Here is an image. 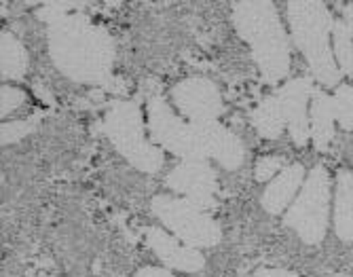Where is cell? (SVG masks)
<instances>
[{"mask_svg": "<svg viewBox=\"0 0 353 277\" xmlns=\"http://www.w3.org/2000/svg\"><path fill=\"white\" fill-rule=\"evenodd\" d=\"M148 114L152 138L165 144L176 155L184 157V161H203L214 157L227 170L241 165V142L218 123H182L159 98L150 100Z\"/></svg>", "mask_w": 353, "mask_h": 277, "instance_id": "cell-1", "label": "cell"}, {"mask_svg": "<svg viewBox=\"0 0 353 277\" xmlns=\"http://www.w3.org/2000/svg\"><path fill=\"white\" fill-rule=\"evenodd\" d=\"M290 23L296 45L305 53L313 74L326 87H332L341 79V70L330 51V32L334 21L324 5L319 3H294L290 5Z\"/></svg>", "mask_w": 353, "mask_h": 277, "instance_id": "cell-2", "label": "cell"}, {"mask_svg": "<svg viewBox=\"0 0 353 277\" xmlns=\"http://www.w3.org/2000/svg\"><path fill=\"white\" fill-rule=\"evenodd\" d=\"M93 28H72L51 41L53 61L74 81L98 83L108 74L112 49L106 39H93Z\"/></svg>", "mask_w": 353, "mask_h": 277, "instance_id": "cell-3", "label": "cell"}, {"mask_svg": "<svg viewBox=\"0 0 353 277\" xmlns=\"http://www.w3.org/2000/svg\"><path fill=\"white\" fill-rule=\"evenodd\" d=\"M328 201L330 178L326 167L317 165L311 170L305 189L285 214V225L292 227L305 243H322L328 227Z\"/></svg>", "mask_w": 353, "mask_h": 277, "instance_id": "cell-4", "label": "cell"}, {"mask_svg": "<svg viewBox=\"0 0 353 277\" xmlns=\"http://www.w3.org/2000/svg\"><path fill=\"white\" fill-rule=\"evenodd\" d=\"M152 209L161 223L188 248L197 245H216L220 241L218 225L203 214V207L192 203L190 199H178L161 195L152 201Z\"/></svg>", "mask_w": 353, "mask_h": 277, "instance_id": "cell-5", "label": "cell"}, {"mask_svg": "<svg viewBox=\"0 0 353 277\" xmlns=\"http://www.w3.org/2000/svg\"><path fill=\"white\" fill-rule=\"evenodd\" d=\"M104 130L112 144L119 148L134 165L144 172H157L163 163L161 150L150 146L142 136V119L140 110L134 104H119L114 106L104 123Z\"/></svg>", "mask_w": 353, "mask_h": 277, "instance_id": "cell-6", "label": "cell"}, {"mask_svg": "<svg viewBox=\"0 0 353 277\" xmlns=\"http://www.w3.org/2000/svg\"><path fill=\"white\" fill-rule=\"evenodd\" d=\"M256 15H259V37L261 41L252 43L256 49V59L269 81H279L288 74L290 68V55H288V41L281 32V25L277 15L273 13L271 5H256Z\"/></svg>", "mask_w": 353, "mask_h": 277, "instance_id": "cell-7", "label": "cell"}, {"mask_svg": "<svg viewBox=\"0 0 353 277\" xmlns=\"http://www.w3.org/2000/svg\"><path fill=\"white\" fill-rule=\"evenodd\" d=\"M174 102L190 123H216L222 112L220 94L208 79H186L174 87Z\"/></svg>", "mask_w": 353, "mask_h": 277, "instance_id": "cell-8", "label": "cell"}, {"mask_svg": "<svg viewBox=\"0 0 353 277\" xmlns=\"http://www.w3.org/2000/svg\"><path fill=\"white\" fill-rule=\"evenodd\" d=\"M168 184L186 195L192 203L199 207H210L214 203V193H216V176L212 167L205 161H184L180 163L168 178Z\"/></svg>", "mask_w": 353, "mask_h": 277, "instance_id": "cell-9", "label": "cell"}, {"mask_svg": "<svg viewBox=\"0 0 353 277\" xmlns=\"http://www.w3.org/2000/svg\"><path fill=\"white\" fill-rule=\"evenodd\" d=\"M146 237H148L150 248L157 252V256L161 258L168 267L178 269V271H186V273H195L203 267V256L195 248L182 245L178 239H174L165 231L148 229Z\"/></svg>", "mask_w": 353, "mask_h": 277, "instance_id": "cell-10", "label": "cell"}, {"mask_svg": "<svg viewBox=\"0 0 353 277\" xmlns=\"http://www.w3.org/2000/svg\"><path fill=\"white\" fill-rule=\"evenodd\" d=\"M303 178H305V167L301 163H292V165L283 167L263 195L265 209L271 214L283 212L288 207V203L292 201V197L296 195Z\"/></svg>", "mask_w": 353, "mask_h": 277, "instance_id": "cell-11", "label": "cell"}, {"mask_svg": "<svg viewBox=\"0 0 353 277\" xmlns=\"http://www.w3.org/2000/svg\"><path fill=\"white\" fill-rule=\"evenodd\" d=\"M334 227L343 241H353V174L341 172L336 182Z\"/></svg>", "mask_w": 353, "mask_h": 277, "instance_id": "cell-12", "label": "cell"}, {"mask_svg": "<svg viewBox=\"0 0 353 277\" xmlns=\"http://www.w3.org/2000/svg\"><path fill=\"white\" fill-rule=\"evenodd\" d=\"M311 136H313V142L319 150H324L328 146V142L332 140L334 136V119H336V112H334V102L332 98L328 96H315L313 102H311Z\"/></svg>", "mask_w": 353, "mask_h": 277, "instance_id": "cell-13", "label": "cell"}, {"mask_svg": "<svg viewBox=\"0 0 353 277\" xmlns=\"http://www.w3.org/2000/svg\"><path fill=\"white\" fill-rule=\"evenodd\" d=\"M332 41H334V57L339 70L347 76H353V34L347 23L334 21Z\"/></svg>", "mask_w": 353, "mask_h": 277, "instance_id": "cell-14", "label": "cell"}, {"mask_svg": "<svg viewBox=\"0 0 353 277\" xmlns=\"http://www.w3.org/2000/svg\"><path fill=\"white\" fill-rule=\"evenodd\" d=\"M28 70V57L19 41L11 34H3V76L21 79Z\"/></svg>", "mask_w": 353, "mask_h": 277, "instance_id": "cell-15", "label": "cell"}, {"mask_svg": "<svg viewBox=\"0 0 353 277\" xmlns=\"http://www.w3.org/2000/svg\"><path fill=\"white\" fill-rule=\"evenodd\" d=\"M332 102H334L336 119L343 123V127L353 130V87H341Z\"/></svg>", "mask_w": 353, "mask_h": 277, "instance_id": "cell-16", "label": "cell"}, {"mask_svg": "<svg viewBox=\"0 0 353 277\" xmlns=\"http://www.w3.org/2000/svg\"><path fill=\"white\" fill-rule=\"evenodd\" d=\"M279 172H281V159L279 157H263V159H259V163H256V180L259 182H265Z\"/></svg>", "mask_w": 353, "mask_h": 277, "instance_id": "cell-17", "label": "cell"}, {"mask_svg": "<svg viewBox=\"0 0 353 277\" xmlns=\"http://www.w3.org/2000/svg\"><path fill=\"white\" fill-rule=\"evenodd\" d=\"M26 96L21 89H15V87H9L5 85L3 87V116L5 114H11L15 108H19L23 104Z\"/></svg>", "mask_w": 353, "mask_h": 277, "instance_id": "cell-18", "label": "cell"}, {"mask_svg": "<svg viewBox=\"0 0 353 277\" xmlns=\"http://www.w3.org/2000/svg\"><path fill=\"white\" fill-rule=\"evenodd\" d=\"M28 132H30L28 123H5V125H3V142L5 144H13L21 136H26Z\"/></svg>", "mask_w": 353, "mask_h": 277, "instance_id": "cell-19", "label": "cell"}, {"mask_svg": "<svg viewBox=\"0 0 353 277\" xmlns=\"http://www.w3.org/2000/svg\"><path fill=\"white\" fill-rule=\"evenodd\" d=\"M136 277H174L172 273L163 271V269H154V267H148V269H142Z\"/></svg>", "mask_w": 353, "mask_h": 277, "instance_id": "cell-20", "label": "cell"}, {"mask_svg": "<svg viewBox=\"0 0 353 277\" xmlns=\"http://www.w3.org/2000/svg\"><path fill=\"white\" fill-rule=\"evenodd\" d=\"M256 277H299V275L288 273V271H261Z\"/></svg>", "mask_w": 353, "mask_h": 277, "instance_id": "cell-21", "label": "cell"}, {"mask_svg": "<svg viewBox=\"0 0 353 277\" xmlns=\"http://www.w3.org/2000/svg\"><path fill=\"white\" fill-rule=\"evenodd\" d=\"M347 17H349V30H351V34H353V7H347Z\"/></svg>", "mask_w": 353, "mask_h": 277, "instance_id": "cell-22", "label": "cell"}, {"mask_svg": "<svg viewBox=\"0 0 353 277\" xmlns=\"http://www.w3.org/2000/svg\"><path fill=\"white\" fill-rule=\"evenodd\" d=\"M341 277H343V275H341Z\"/></svg>", "mask_w": 353, "mask_h": 277, "instance_id": "cell-23", "label": "cell"}]
</instances>
